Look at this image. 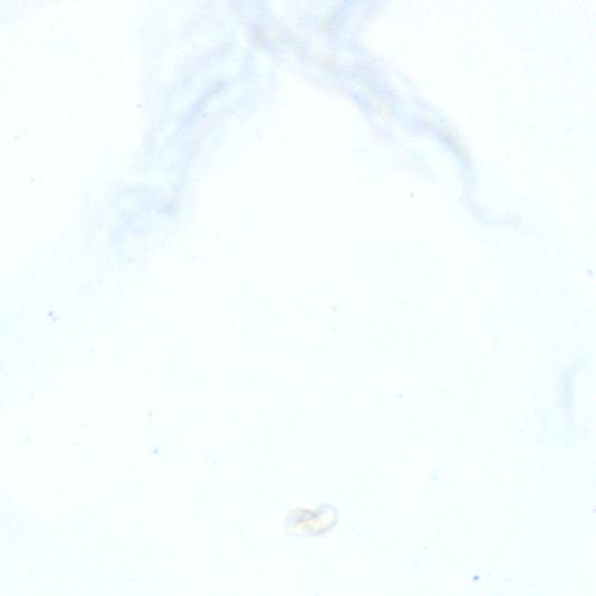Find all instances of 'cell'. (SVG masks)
<instances>
[{
    "instance_id": "obj_1",
    "label": "cell",
    "mask_w": 596,
    "mask_h": 596,
    "mask_svg": "<svg viewBox=\"0 0 596 596\" xmlns=\"http://www.w3.org/2000/svg\"><path fill=\"white\" fill-rule=\"evenodd\" d=\"M339 520L337 509L324 503L293 509L285 519V530L295 537H316L330 533Z\"/></svg>"
}]
</instances>
